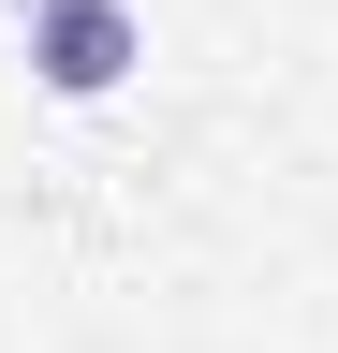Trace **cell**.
<instances>
[{"label":"cell","instance_id":"6da1fadb","mask_svg":"<svg viewBox=\"0 0 338 353\" xmlns=\"http://www.w3.org/2000/svg\"><path fill=\"white\" fill-rule=\"evenodd\" d=\"M133 59H147L133 0H30V74H45L59 103H118Z\"/></svg>","mask_w":338,"mask_h":353}]
</instances>
